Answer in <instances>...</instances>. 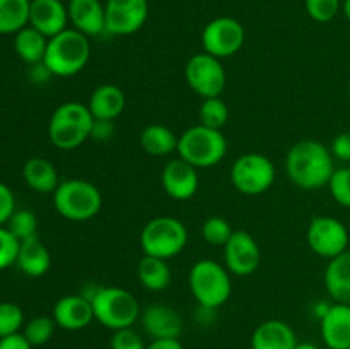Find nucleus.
<instances>
[{
  "mask_svg": "<svg viewBox=\"0 0 350 349\" xmlns=\"http://www.w3.org/2000/svg\"><path fill=\"white\" fill-rule=\"evenodd\" d=\"M286 171L289 180L301 190L327 187L335 171L330 147L320 140H299L287 153Z\"/></svg>",
  "mask_w": 350,
  "mask_h": 349,
  "instance_id": "f257e3e1",
  "label": "nucleus"
},
{
  "mask_svg": "<svg viewBox=\"0 0 350 349\" xmlns=\"http://www.w3.org/2000/svg\"><path fill=\"white\" fill-rule=\"evenodd\" d=\"M82 294L91 300L94 320L113 332L132 327L142 313L137 298L125 287L96 286Z\"/></svg>",
  "mask_w": 350,
  "mask_h": 349,
  "instance_id": "f03ea898",
  "label": "nucleus"
},
{
  "mask_svg": "<svg viewBox=\"0 0 350 349\" xmlns=\"http://www.w3.org/2000/svg\"><path fill=\"white\" fill-rule=\"evenodd\" d=\"M94 116L88 105L67 101L57 106L48 122V139L57 149L74 151L91 139Z\"/></svg>",
  "mask_w": 350,
  "mask_h": 349,
  "instance_id": "7ed1b4c3",
  "label": "nucleus"
},
{
  "mask_svg": "<svg viewBox=\"0 0 350 349\" xmlns=\"http://www.w3.org/2000/svg\"><path fill=\"white\" fill-rule=\"evenodd\" d=\"M89 58H91L89 38L74 27H67L48 40L43 64L50 68L55 77H74L84 70Z\"/></svg>",
  "mask_w": 350,
  "mask_h": 349,
  "instance_id": "20e7f679",
  "label": "nucleus"
},
{
  "mask_svg": "<svg viewBox=\"0 0 350 349\" xmlns=\"http://www.w3.org/2000/svg\"><path fill=\"white\" fill-rule=\"evenodd\" d=\"M232 274L211 259L198 260L188 274V286L198 307L217 310L229 301L232 294Z\"/></svg>",
  "mask_w": 350,
  "mask_h": 349,
  "instance_id": "39448f33",
  "label": "nucleus"
},
{
  "mask_svg": "<svg viewBox=\"0 0 350 349\" xmlns=\"http://www.w3.org/2000/svg\"><path fill=\"white\" fill-rule=\"evenodd\" d=\"M55 211L67 221L84 222L96 218L103 207V195L94 183L81 178L62 180L53 192Z\"/></svg>",
  "mask_w": 350,
  "mask_h": 349,
  "instance_id": "423d86ee",
  "label": "nucleus"
},
{
  "mask_svg": "<svg viewBox=\"0 0 350 349\" xmlns=\"http://www.w3.org/2000/svg\"><path fill=\"white\" fill-rule=\"evenodd\" d=\"M178 157L185 159L197 170L214 168L228 154V139L221 130L198 125L190 127L178 137Z\"/></svg>",
  "mask_w": 350,
  "mask_h": 349,
  "instance_id": "0eeeda50",
  "label": "nucleus"
},
{
  "mask_svg": "<svg viewBox=\"0 0 350 349\" xmlns=\"http://www.w3.org/2000/svg\"><path fill=\"white\" fill-rule=\"evenodd\" d=\"M188 243V229L173 216H157L140 231L144 255L170 260L180 255Z\"/></svg>",
  "mask_w": 350,
  "mask_h": 349,
  "instance_id": "6e6552de",
  "label": "nucleus"
},
{
  "mask_svg": "<svg viewBox=\"0 0 350 349\" xmlns=\"http://www.w3.org/2000/svg\"><path fill=\"white\" fill-rule=\"evenodd\" d=\"M275 177V164L265 154H241L231 166V183L239 194L245 195L265 194L272 188Z\"/></svg>",
  "mask_w": 350,
  "mask_h": 349,
  "instance_id": "1a4fd4ad",
  "label": "nucleus"
},
{
  "mask_svg": "<svg viewBox=\"0 0 350 349\" xmlns=\"http://www.w3.org/2000/svg\"><path fill=\"white\" fill-rule=\"evenodd\" d=\"M185 79L195 94L205 98L221 96L226 89L228 75L221 58L208 55L207 51L195 53L185 65Z\"/></svg>",
  "mask_w": 350,
  "mask_h": 349,
  "instance_id": "9d476101",
  "label": "nucleus"
},
{
  "mask_svg": "<svg viewBox=\"0 0 350 349\" xmlns=\"http://www.w3.org/2000/svg\"><path fill=\"white\" fill-rule=\"evenodd\" d=\"M349 240L347 226L334 216H314L308 226V246L321 259L332 260L344 253L349 246Z\"/></svg>",
  "mask_w": 350,
  "mask_h": 349,
  "instance_id": "9b49d317",
  "label": "nucleus"
},
{
  "mask_svg": "<svg viewBox=\"0 0 350 349\" xmlns=\"http://www.w3.org/2000/svg\"><path fill=\"white\" fill-rule=\"evenodd\" d=\"M245 27L234 17L221 16L208 21L202 31V47L208 55L229 58L238 53L245 44Z\"/></svg>",
  "mask_w": 350,
  "mask_h": 349,
  "instance_id": "f8f14e48",
  "label": "nucleus"
},
{
  "mask_svg": "<svg viewBox=\"0 0 350 349\" xmlns=\"http://www.w3.org/2000/svg\"><path fill=\"white\" fill-rule=\"evenodd\" d=\"M106 33L130 36L149 19V0H106Z\"/></svg>",
  "mask_w": 350,
  "mask_h": 349,
  "instance_id": "ddd939ff",
  "label": "nucleus"
},
{
  "mask_svg": "<svg viewBox=\"0 0 350 349\" xmlns=\"http://www.w3.org/2000/svg\"><path fill=\"white\" fill-rule=\"evenodd\" d=\"M224 266L232 276L246 277L258 270L262 250L258 242L245 229H234L224 246Z\"/></svg>",
  "mask_w": 350,
  "mask_h": 349,
  "instance_id": "4468645a",
  "label": "nucleus"
},
{
  "mask_svg": "<svg viewBox=\"0 0 350 349\" xmlns=\"http://www.w3.org/2000/svg\"><path fill=\"white\" fill-rule=\"evenodd\" d=\"M161 183H163L164 192L170 195L173 201H190L198 190V178L197 168L191 166L181 157L171 159L164 164L163 173H161Z\"/></svg>",
  "mask_w": 350,
  "mask_h": 349,
  "instance_id": "2eb2a0df",
  "label": "nucleus"
},
{
  "mask_svg": "<svg viewBox=\"0 0 350 349\" xmlns=\"http://www.w3.org/2000/svg\"><path fill=\"white\" fill-rule=\"evenodd\" d=\"M51 317L57 327L68 332H77L92 324L94 310H92L91 300L84 294H67L55 303Z\"/></svg>",
  "mask_w": 350,
  "mask_h": 349,
  "instance_id": "dca6fc26",
  "label": "nucleus"
},
{
  "mask_svg": "<svg viewBox=\"0 0 350 349\" xmlns=\"http://www.w3.org/2000/svg\"><path fill=\"white\" fill-rule=\"evenodd\" d=\"M140 322L152 339H178L183 331L181 315L163 303H152L140 313Z\"/></svg>",
  "mask_w": 350,
  "mask_h": 349,
  "instance_id": "f3484780",
  "label": "nucleus"
},
{
  "mask_svg": "<svg viewBox=\"0 0 350 349\" xmlns=\"http://www.w3.org/2000/svg\"><path fill=\"white\" fill-rule=\"evenodd\" d=\"M68 23L88 38L106 33V10L101 0H68Z\"/></svg>",
  "mask_w": 350,
  "mask_h": 349,
  "instance_id": "a211bd4d",
  "label": "nucleus"
},
{
  "mask_svg": "<svg viewBox=\"0 0 350 349\" xmlns=\"http://www.w3.org/2000/svg\"><path fill=\"white\" fill-rule=\"evenodd\" d=\"M68 10L62 0H31L29 26L46 38L67 29Z\"/></svg>",
  "mask_w": 350,
  "mask_h": 349,
  "instance_id": "6ab92c4d",
  "label": "nucleus"
},
{
  "mask_svg": "<svg viewBox=\"0 0 350 349\" xmlns=\"http://www.w3.org/2000/svg\"><path fill=\"white\" fill-rule=\"evenodd\" d=\"M320 332L328 349H350V305H330L320 318Z\"/></svg>",
  "mask_w": 350,
  "mask_h": 349,
  "instance_id": "aec40b11",
  "label": "nucleus"
},
{
  "mask_svg": "<svg viewBox=\"0 0 350 349\" xmlns=\"http://www.w3.org/2000/svg\"><path fill=\"white\" fill-rule=\"evenodd\" d=\"M297 342L296 332L287 322L272 318L253 331L250 346L252 349H294Z\"/></svg>",
  "mask_w": 350,
  "mask_h": 349,
  "instance_id": "412c9836",
  "label": "nucleus"
},
{
  "mask_svg": "<svg viewBox=\"0 0 350 349\" xmlns=\"http://www.w3.org/2000/svg\"><path fill=\"white\" fill-rule=\"evenodd\" d=\"M125 92L115 84L98 86L91 92L88 101V108L94 116V120H113L115 122L125 112Z\"/></svg>",
  "mask_w": 350,
  "mask_h": 349,
  "instance_id": "4be33fe9",
  "label": "nucleus"
},
{
  "mask_svg": "<svg viewBox=\"0 0 350 349\" xmlns=\"http://www.w3.org/2000/svg\"><path fill=\"white\" fill-rule=\"evenodd\" d=\"M16 266L27 277H43L48 274L51 267V253L40 236L21 242Z\"/></svg>",
  "mask_w": 350,
  "mask_h": 349,
  "instance_id": "5701e85b",
  "label": "nucleus"
},
{
  "mask_svg": "<svg viewBox=\"0 0 350 349\" xmlns=\"http://www.w3.org/2000/svg\"><path fill=\"white\" fill-rule=\"evenodd\" d=\"M323 279L327 293L335 303L350 305V250L328 260Z\"/></svg>",
  "mask_w": 350,
  "mask_h": 349,
  "instance_id": "b1692460",
  "label": "nucleus"
},
{
  "mask_svg": "<svg viewBox=\"0 0 350 349\" xmlns=\"http://www.w3.org/2000/svg\"><path fill=\"white\" fill-rule=\"evenodd\" d=\"M23 178L31 190L38 194H53L60 185L57 168L46 157L34 156L26 161L23 168Z\"/></svg>",
  "mask_w": 350,
  "mask_h": 349,
  "instance_id": "393cba45",
  "label": "nucleus"
},
{
  "mask_svg": "<svg viewBox=\"0 0 350 349\" xmlns=\"http://www.w3.org/2000/svg\"><path fill=\"white\" fill-rule=\"evenodd\" d=\"M48 40L50 38H46L43 33H40V31L27 24V26H24L23 29L14 34V51L24 64H40V62H43L44 53H46Z\"/></svg>",
  "mask_w": 350,
  "mask_h": 349,
  "instance_id": "a878e982",
  "label": "nucleus"
},
{
  "mask_svg": "<svg viewBox=\"0 0 350 349\" xmlns=\"http://www.w3.org/2000/svg\"><path fill=\"white\" fill-rule=\"evenodd\" d=\"M178 137L180 135H176L170 127L152 123L140 132V146H142L144 153L150 154V156H170V154L176 153Z\"/></svg>",
  "mask_w": 350,
  "mask_h": 349,
  "instance_id": "bb28decb",
  "label": "nucleus"
},
{
  "mask_svg": "<svg viewBox=\"0 0 350 349\" xmlns=\"http://www.w3.org/2000/svg\"><path fill=\"white\" fill-rule=\"evenodd\" d=\"M137 277L146 289L154 293L164 291L171 284V269L167 260L144 255L137 266Z\"/></svg>",
  "mask_w": 350,
  "mask_h": 349,
  "instance_id": "cd10ccee",
  "label": "nucleus"
},
{
  "mask_svg": "<svg viewBox=\"0 0 350 349\" xmlns=\"http://www.w3.org/2000/svg\"><path fill=\"white\" fill-rule=\"evenodd\" d=\"M31 0H0V34H16L29 24Z\"/></svg>",
  "mask_w": 350,
  "mask_h": 349,
  "instance_id": "c85d7f7f",
  "label": "nucleus"
},
{
  "mask_svg": "<svg viewBox=\"0 0 350 349\" xmlns=\"http://www.w3.org/2000/svg\"><path fill=\"white\" fill-rule=\"evenodd\" d=\"M198 118L202 125L208 129L221 130L229 120V106L221 96L215 98H205L202 101L200 109H198Z\"/></svg>",
  "mask_w": 350,
  "mask_h": 349,
  "instance_id": "c756f323",
  "label": "nucleus"
},
{
  "mask_svg": "<svg viewBox=\"0 0 350 349\" xmlns=\"http://www.w3.org/2000/svg\"><path fill=\"white\" fill-rule=\"evenodd\" d=\"M55 328H57V324H55L53 317L38 315V317H33L24 324L23 335L33 348H38V346H44L53 337Z\"/></svg>",
  "mask_w": 350,
  "mask_h": 349,
  "instance_id": "7c9ffc66",
  "label": "nucleus"
},
{
  "mask_svg": "<svg viewBox=\"0 0 350 349\" xmlns=\"http://www.w3.org/2000/svg\"><path fill=\"white\" fill-rule=\"evenodd\" d=\"M5 228L9 229L19 242L34 238V236H38L36 214H34L33 211H29V209H16V212L10 216Z\"/></svg>",
  "mask_w": 350,
  "mask_h": 349,
  "instance_id": "2f4dec72",
  "label": "nucleus"
},
{
  "mask_svg": "<svg viewBox=\"0 0 350 349\" xmlns=\"http://www.w3.org/2000/svg\"><path fill=\"white\" fill-rule=\"evenodd\" d=\"M234 233L231 222L221 216H211L202 224V238L212 246H224Z\"/></svg>",
  "mask_w": 350,
  "mask_h": 349,
  "instance_id": "473e14b6",
  "label": "nucleus"
},
{
  "mask_svg": "<svg viewBox=\"0 0 350 349\" xmlns=\"http://www.w3.org/2000/svg\"><path fill=\"white\" fill-rule=\"evenodd\" d=\"M24 327V311L12 301L0 303V339L19 334Z\"/></svg>",
  "mask_w": 350,
  "mask_h": 349,
  "instance_id": "72a5a7b5",
  "label": "nucleus"
},
{
  "mask_svg": "<svg viewBox=\"0 0 350 349\" xmlns=\"http://www.w3.org/2000/svg\"><path fill=\"white\" fill-rule=\"evenodd\" d=\"M328 190L334 201L342 207L350 209V168H338L334 171L330 181H328Z\"/></svg>",
  "mask_w": 350,
  "mask_h": 349,
  "instance_id": "f704fd0d",
  "label": "nucleus"
},
{
  "mask_svg": "<svg viewBox=\"0 0 350 349\" xmlns=\"http://www.w3.org/2000/svg\"><path fill=\"white\" fill-rule=\"evenodd\" d=\"M304 9L317 23H330L342 10V0H304Z\"/></svg>",
  "mask_w": 350,
  "mask_h": 349,
  "instance_id": "c9c22d12",
  "label": "nucleus"
},
{
  "mask_svg": "<svg viewBox=\"0 0 350 349\" xmlns=\"http://www.w3.org/2000/svg\"><path fill=\"white\" fill-rule=\"evenodd\" d=\"M21 242L5 228L0 226V270L16 266Z\"/></svg>",
  "mask_w": 350,
  "mask_h": 349,
  "instance_id": "e433bc0d",
  "label": "nucleus"
},
{
  "mask_svg": "<svg viewBox=\"0 0 350 349\" xmlns=\"http://www.w3.org/2000/svg\"><path fill=\"white\" fill-rule=\"evenodd\" d=\"M109 346H111V349H147L142 337L132 327L113 332Z\"/></svg>",
  "mask_w": 350,
  "mask_h": 349,
  "instance_id": "4c0bfd02",
  "label": "nucleus"
},
{
  "mask_svg": "<svg viewBox=\"0 0 350 349\" xmlns=\"http://www.w3.org/2000/svg\"><path fill=\"white\" fill-rule=\"evenodd\" d=\"M14 212H16V197L9 185L0 181V226H5Z\"/></svg>",
  "mask_w": 350,
  "mask_h": 349,
  "instance_id": "58836bf2",
  "label": "nucleus"
},
{
  "mask_svg": "<svg viewBox=\"0 0 350 349\" xmlns=\"http://www.w3.org/2000/svg\"><path fill=\"white\" fill-rule=\"evenodd\" d=\"M330 153L335 159L350 163V132H342L334 137L330 144Z\"/></svg>",
  "mask_w": 350,
  "mask_h": 349,
  "instance_id": "ea45409f",
  "label": "nucleus"
},
{
  "mask_svg": "<svg viewBox=\"0 0 350 349\" xmlns=\"http://www.w3.org/2000/svg\"><path fill=\"white\" fill-rule=\"evenodd\" d=\"M113 135H115V122L113 120H94L91 139L106 142V140L113 139Z\"/></svg>",
  "mask_w": 350,
  "mask_h": 349,
  "instance_id": "a19ab883",
  "label": "nucleus"
},
{
  "mask_svg": "<svg viewBox=\"0 0 350 349\" xmlns=\"http://www.w3.org/2000/svg\"><path fill=\"white\" fill-rule=\"evenodd\" d=\"M51 77H55L50 72V68L40 62V64L29 65V79L34 82V84H44V82L50 81Z\"/></svg>",
  "mask_w": 350,
  "mask_h": 349,
  "instance_id": "79ce46f5",
  "label": "nucleus"
},
{
  "mask_svg": "<svg viewBox=\"0 0 350 349\" xmlns=\"http://www.w3.org/2000/svg\"><path fill=\"white\" fill-rule=\"evenodd\" d=\"M0 349H33V346L27 342V339L24 337L23 332H19V334L0 339Z\"/></svg>",
  "mask_w": 350,
  "mask_h": 349,
  "instance_id": "37998d69",
  "label": "nucleus"
},
{
  "mask_svg": "<svg viewBox=\"0 0 350 349\" xmlns=\"http://www.w3.org/2000/svg\"><path fill=\"white\" fill-rule=\"evenodd\" d=\"M147 349H185L180 339H152Z\"/></svg>",
  "mask_w": 350,
  "mask_h": 349,
  "instance_id": "c03bdc74",
  "label": "nucleus"
},
{
  "mask_svg": "<svg viewBox=\"0 0 350 349\" xmlns=\"http://www.w3.org/2000/svg\"><path fill=\"white\" fill-rule=\"evenodd\" d=\"M294 349H318V346H314L313 342H297Z\"/></svg>",
  "mask_w": 350,
  "mask_h": 349,
  "instance_id": "a18cd8bd",
  "label": "nucleus"
},
{
  "mask_svg": "<svg viewBox=\"0 0 350 349\" xmlns=\"http://www.w3.org/2000/svg\"><path fill=\"white\" fill-rule=\"evenodd\" d=\"M342 12L347 17V21H350V0H344V2H342Z\"/></svg>",
  "mask_w": 350,
  "mask_h": 349,
  "instance_id": "49530a36",
  "label": "nucleus"
},
{
  "mask_svg": "<svg viewBox=\"0 0 350 349\" xmlns=\"http://www.w3.org/2000/svg\"><path fill=\"white\" fill-rule=\"evenodd\" d=\"M349 98H350V84H349Z\"/></svg>",
  "mask_w": 350,
  "mask_h": 349,
  "instance_id": "de8ad7c7",
  "label": "nucleus"
}]
</instances>
